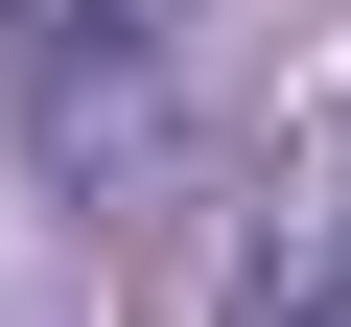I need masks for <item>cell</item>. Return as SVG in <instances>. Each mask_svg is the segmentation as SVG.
<instances>
[{
    "instance_id": "obj_1",
    "label": "cell",
    "mask_w": 351,
    "mask_h": 327,
    "mask_svg": "<svg viewBox=\"0 0 351 327\" xmlns=\"http://www.w3.org/2000/svg\"><path fill=\"white\" fill-rule=\"evenodd\" d=\"M234 70V0H24L0 24V140L47 211H141Z\"/></svg>"
}]
</instances>
